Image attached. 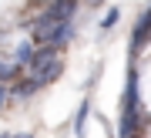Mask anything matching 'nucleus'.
<instances>
[{
	"label": "nucleus",
	"instance_id": "9d476101",
	"mask_svg": "<svg viewBox=\"0 0 151 138\" xmlns=\"http://www.w3.org/2000/svg\"><path fill=\"white\" fill-rule=\"evenodd\" d=\"M7 98H10V94H7V88H0V108H4V101Z\"/></svg>",
	"mask_w": 151,
	"mask_h": 138
},
{
	"label": "nucleus",
	"instance_id": "20e7f679",
	"mask_svg": "<svg viewBox=\"0 0 151 138\" xmlns=\"http://www.w3.org/2000/svg\"><path fill=\"white\" fill-rule=\"evenodd\" d=\"M148 37H151V7H148V10H145V17H141V20H138V27H134V34H131V41H134V44H131V47H145V44H148Z\"/></svg>",
	"mask_w": 151,
	"mask_h": 138
},
{
	"label": "nucleus",
	"instance_id": "9b49d317",
	"mask_svg": "<svg viewBox=\"0 0 151 138\" xmlns=\"http://www.w3.org/2000/svg\"><path fill=\"white\" fill-rule=\"evenodd\" d=\"M10 138H30V135H10Z\"/></svg>",
	"mask_w": 151,
	"mask_h": 138
},
{
	"label": "nucleus",
	"instance_id": "f8f14e48",
	"mask_svg": "<svg viewBox=\"0 0 151 138\" xmlns=\"http://www.w3.org/2000/svg\"><path fill=\"white\" fill-rule=\"evenodd\" d=\"M0 138H7V135H0Z\"/></svg>",
	"mask_w": 151,
	"mask_h": 138
},
{
	"label": "nucleus",
	"instance_id": "6e6552de",
	"mask_svg": "<svg viewBox=\"0 0 151 138\" xmlns=\"http://www.w3.org/2000/svg\"><path fill=\"white\" fill-rule=\"evenodd\" d=\"M87 111H91V108H87V101L81 108H77V121H74V135L77 138H84V121H87Z\"/></svg>",
	"mask_w": 151,
	"mask_h": 138
},
{
	"label": "nucleus",
	"instance_id": "423d86ee",
	"mask_svg": "<svg viewBox=\"0 0 151 138\" xmlns=\"http://www.w3.org/2000/svg\"><path fill=\"white\" fill-rule=\"evenodd\" d=\"M34 54H37L34 41H24V44H17V64H30V61H34Z\"/></svg>",
	"mask_w": 151,
	"mask_h": 138
},
{
	"label": "nucleus",
	"instance_id": "7ed1b4c3",
	"mask_svg": "<svg viewBox=\"0 0 151 138\" xmlns=\"http://www.w3.org/2000/svg\"><path fill=\"white\" fill-rule=\"evenodd\" d=\"M74 14H77V0H54L40 17H47V20H70Z\"/></svg>",
	"mask_w": 151,
	"mask_h": 138
},
{
	"label": "nucleus",
	"instance_id": "1a4fd4ad",
	"mask_svg": "<svg viewBox=\"0 0 151 138\" xmlns=\"http://www.w3.org/2000/svg\"><path fill=\"white\" fill-rule=\"evenodd\" d=\"M118 17H121V10H118V7H111V10L104 14V20H101V27H104V31H111V27L118 24Z\"/></svg>",
	"mask_w": 151,
	"mask_h": 138
},
{
	"label": "nucleus",
	"instance_id": "39448f33",
	"mask_svg": "<svg viewBox=\"0 0 151 138\" xmlns=\"http://www.w3.org/2000/svg\"><path fill=\"white\" fill-rule=\"evenodd\" d=\"M17 74H20L17 57H4V54H0V81H14Z\"/></svg>",
	"mask_w": 151,
	"mask_h": 138
},
{
	"label": "nucleus",
	"instance_id": "f03ea898",
	"mask_svg": "<svg viewBox=\"0 0 151 138\" xmlns=\"http://www.w3.org/2000/svg\"><path fill=\"white\" fill-rule=\"evenodd\" d=\"M30 68V78L37 81V84H50V81H57L60 74V57H57V47H40L37 54H34V61L27 64Z\"/></svg>",
	"mask_w": 151,
	"mask_h": 138
},
{
	"label": "nucleus",
	"instance_id": "0eeeda50",
	"mask_svg": "<svg viewBox=\"0 0 151 138\" xmlns=\"http://www.w3.org/2000/svg\"><path fill=\"white\" fill-rule=\"evenodd\" d=\"M37 88H40L37 81H34V78H27V81H20V84L14 88V94H17V98H27V94H34Z\"/></svg>",
	"mask_w": 151,
	"mask_h": 138
},
{
	"label": "nucleus",
	"instance_id": "f257e3e1",
	"mask_svg": "<svg viewBox=\"0 0 151 138\" xmlns=\"http://www.w3.org/2000/svg\"><path fill=\"white\" fill-rule=\"evenodd\" d=\"M141 125V98H138V78H134V68L128 74V88H124V105H121V135L124 138H134Z\"/></svg>",
	"mask_w": 151,
	"mask_h": 138
}]
</instances>
